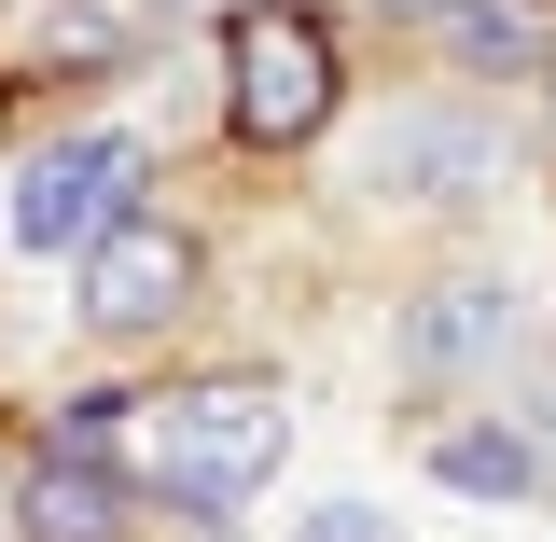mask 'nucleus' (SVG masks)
I'll return each instance as SVG.
<instances>
[{
  "instance_id": "obj_1",
  "label": "nucleus",
  "mask_w": 556,
  "mask_h": 542,
  "mask_svg": "<svg viewBox=\"0 0 556 542\" xmlns=\"http://www.w3.org/2000/svg\"><path fill=\"white\" fill-rule=\"evenodd\" d=\"M278 445H292V404H278L265 376H208L181 404H153V474H167L181 515H237L278 474Z\"/></svg>"
},
{
  "instance_id": "obj_2",
  "label": "nucleus",
  "mask_w": 556,
  "mask_h": 542,
  "mask_svg": "<svg viewBox=\"0 0 556 542\" xmlns=\"http://www.w3.org/2000/svg\"><path fill=\"white\" fill-rule=\"evenodd\" d=\"M223 112H237V139H265V153L320 139L334 126V28L306 0H251L223 28Z\"/></svg>"
},
{
  "instance_id": "obj_3",
  "label": "nucleus",
  "mask_w": 556,
  "mask_h": 542,
  "mask_svg": "<svg viewBox=\"0 0 556 542\" xmlns=\"http://www.w3.org/2000/svg\"><path fill=\"white\" fill-rule=\"evenodd\" d=\"M139 181H153V153H139L126 126H84V139H56V153H28L14 167V251H42V265H84L112 223L139 209Z\"/></svg>"
},
{
  "instance_id": "obj_4",
  "label": "nucleus",
  "mask_w": 556,
  "mask_h": 542,
  "mask_svg": "<svg viewBox=\"0 0 556 542\" xmlns=\"http://www.w3.org/2000/svg\"><path fill=\"white\" fill-rule=\"evenodd\" d=\"M181 306H195V237L153 223V209H126L84 251V335H167Z\"/></svg>"
},
{
  "instance_id": "obj_5",
  "label": "nucleus",
  "mask_w": 556,
  "mask_h": 542,
  "mask_svg": "<svg viewBox=\"0 0 556 542\" xmlns=\"http://www.w3.org/2000/svg\"><path fill=\"white\" fill-rule=\"evenodd\" d=\"M362 181H376V196H404V209H473L486 181H501V139H486L473 112H445V98H417V112L376 126Z\"/></svg>"
},
{
  "instance_id": "obj_6",
  "label": "nucleus",
  "mask_w": 556,
  "mask_h": 542,
  "mask_svg": "<svg viewBox=\"0 0 556 542\" xmlns=\"http://www.w3.org/2000/svg\"><path fill=\"white\" fill-rule=\"evenodd\" d=\"M501 348H515V292L501 278H431L404 306V376H431V390L445 376H486Z\"/></svg>"
},
{
  "instance_id": "obj_7",
  "label": "nucleus",
  "mask_w": 556,
  "mask_h": 542,
  "mask_svg": "<svg viewBox=\"0 0 556 542\" xmlns=\"http://www.w3.org/2000/svg\"><path fill=\"white\" fill-rule=\"evenodd\" d=\"M14 542H126V487H112L84 445H70V459H42V474H28V501H14Z\"/></svg>"
},
{
  "instance_id": "obj_8",
  "label": "nucleus",
  "mask_w": 556,
  "mask_h": 542,
  "mask_svg": "<svg viewBox=\"0 0 556 542\" xmlns=\"http://www.w3.org/2000/svg\"><path fill=\"white\" fill-rule=\"evenodd\" d=\"M431 474L459 487V501H529L543 487V445L515 417H459V431H431Z\"/></svg>"
},
{
  "instance_id": "obj_9",
  "label": "nucleus",
  "mask_w": 556,
  "mask_h": 542,
  "mask_svg": "<svg viewBox=\"0 0 556 542\" xmlns=\"http://www.w3.org/2000/svg\"><path fill=\"white\" fill-rule=\"evenodd\" d=\"M306 542H376V515H362V501H320V515H306Z\"/></svg>"
},
{
  "instance_id": "obj_10",
  "label": "nucleus",
  "mask_w": 556,
  "mask_h": 542,
  "mask_svg": "<svg viewBox=\"0 0 556 542\" xmlns=\"http://www.w3.org/2000/svg\"><path fill=\"white\" fill-rule=\"evenodd\" d=\"M390 14H431V28H445V14H459V0H390Z\"/></svg>"
}]
</instances>
